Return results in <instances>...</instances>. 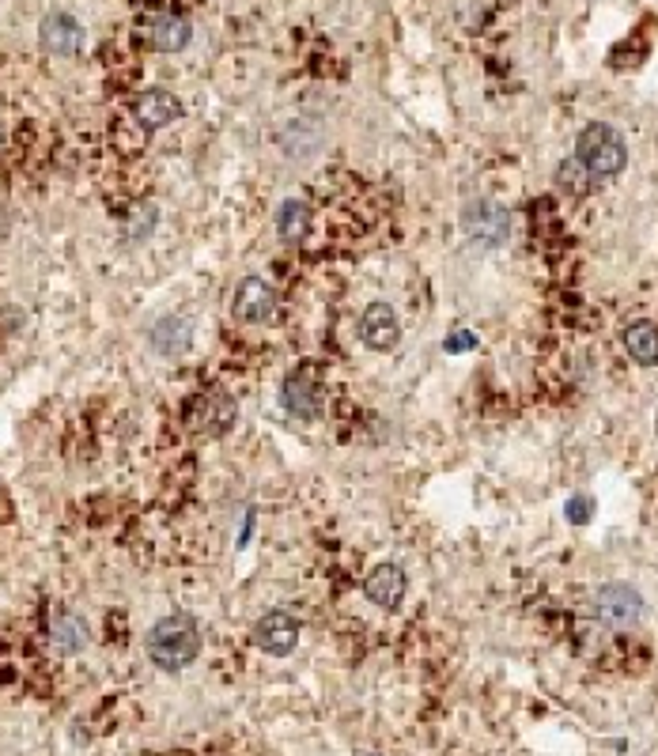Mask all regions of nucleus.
<instances>
[{"instance_id": "f257e3e1", "label": "nucleus", "mask_w": 658, "mask_h": 756, "mask_svg": "<svg viewBox=\"0 0 658 756\" xmlns=\"http://www.w3.org/2000/svg\"><path fill=\"white\" fill-rule=\"evenodd\" d=\"M148 658L156 662L159 670L167 673H178L186 670L193 658L201 654V628H197V620L186 617V613H174V617H163L148 632Z\"/></svg>"}, {"instance_id": "f03ea898", "label": "nucleus", "mask_w": 658, "mask_h": 756, "mask_svg": "<svg viewBox=\"0 0 658 756\" xmlns=\"http://www.w3.org/2000/svg\"><path fill=\"white\" fill-rule=\"evenodd\" d=\"M575 159H579L598 182H606V178H617V174L624 171L628 148H624L621 133H617L613 125L590 121L587 129L579 133V140H575Z\"/></svg>"}, {"instance_id": "7ed1b4c3", "label": "nucleus", "mask_w": 658, "mask_h": 756, "mask_svg": "<svg viewBox=\"0 0 658 756\" xmlns=\"http://www.w3.org/2000/svg\"><path fill=\"white\" fill-rule=\"evenodd\" d=\"M462 227L473 242L481 246H500L511 235V212L496 201H469L462 208Z\"/></svg>"}, {"instance_id": "20e7f679", "label": "nucleus", "mask_w": 658, "mask_h": 756, "mask_svg": "<svg viewBox=\"0 0 658 756\" xmlns=\"http://www.w3.org/2000/svg\"><path fill=\"white\" fill-rule=\"evenodd\" d=\"M594 613L609 628H632L643 617V598L636 586L628 583H606L594 594Z\"/></svg>"}, {"instance_id": "39448f33", "label": "nucleus", "mask_w": 658, "mask_h": 756, "mask_svg": "<svg viewBox=\"0 0 658 756\" xmlns=\"http://www.w3.org/2000/svg\"><path fill=\"white\" fill-rule=\"evenodd\" d=\"M235 401L224 394V390H205L201 397H193L190 409H186V420H190L193 431L201 435H227L235 428Z\"/></svg>"}, {"instance_id": "423d86ee", "label": "nucleus", "mask_w": 658, "mask_h": 756, "mask_svg": "<svg viewBox=\"0 0 658 756\" xmlns=\"http://www.w3.org/2000/svg\"><path fill=\"white\" fill-rule=\"evenodd\" d=\"M284 409L299 420H318L322 413V371L318 367H295L284 382Z\"/></svg>"}, {"instance_id": "0eeeda50", "label": "nucleus", "mask_w": 658, "mask_h": 756, "mask_svg": "<svg viewBox=\"0 0 658 756\" xmlns=\"http://www.w3.org/2000/svg\"><path fill=\"white\" fill-rule=\"evenodd\" d=\"M231 310H235L239 322L261 326V322H269L273 310H277V292H273L269 280L246 276V280H239V288H235V303H231Z\"/></svg>"}, {"instance_id": "6e6552de", "label": "nucleus", "mask_w": 658, "mask_h": 756, "mask_svg": "<svg viewBox=\"0 0 658 756\" xmlns=\"http://www.w3.org/2000/svg\"><path fill=\"white\" fill-rule=\"evenodd\" d=\"M360 341H364L371 352H390V348H398L401 341L398 310L390 307V303H371V307L360 314Z\"/></svg>"}, {"instance_id": "1a4fd4ad", "label": "nucleus", "mask_w": 658, "mask_h": 756, "mask_svg": "<svg viewBox=\"0 0 658 756\" xmlns=\"http://www.w3.org/2000/svg\"><path fill=\"white\" fill-rule=\"evenodd\" d=\"M254 643H258L265 654L284 658V654H292L295 643H299V624H295L292 613L273 609V613H265V617L254 624Z\"/></svg>"}, {"instance_id": "9d476101", "label": "nucleus", "mask_w": 658, "mask_h": 756, "mask_svg": "<svg viewBox=\"0 0 658 756\" xmlns=\"http://www.w3.org/2000/svg\"><path fill=\"white\" fill-rule=\"evenodd\" d=\"M38 42L53 57H76L80 46H84V27L69 12H50L38 27Z\"/></svg>"}, {"instance_id": "9b49d317", "label": "nucleus", "mask_w": 658, "mask_h": 756, "mask_svg": "<svg viewBox=\"0 0 658 756\" xmlns=\"http://www.w3.org/2000/svg\"><path fill=\"white\" fill-rule=\"evenodd\" d=\"M405 590H409V579H405V571H401L398 564L371 567V575L364 579V594L379 605V609H386V613L405 602Z\"/></svg>"}, {"instance_id": "f8f14e48", "label": "nucleus", "mask_w": 658, "mask_h": 756, "mask_svg": "<svg viewBox=\"0 0 658 756\" xmlns=\"http://www.w3.org/2000/svg\"><path fill=\"white\" fill-rule=\"evenodd\" d=\"M193 38L190 19L174 16V12H159V16L148 19V46L159 53H178L186 50Z\"/></svg>"}, {"instance_id": "ddd939ff", "label": "nucleus", "mask_w": 658, "mask_h": 756, "mask_svg": "<svg viewBox=\"0 0 658 756\" xmlns=\"http://www.w3.org/2000/svg\"><path fill=\"white\" fill-rule=\"evenodd\" d=\"M133 114H137V121L144 125V129H163V125H171V121L182 118V103H178V95H171V91L152 87V91H144V95L137 99Z\"/></svg>"}, {"instance_id": "4468645a", "label": "nucleus", "mask_w": 658, "mask_h": 756, "mask_svg": "<svg viewBox=\"0 0 658 756\" xmlns=\"http://www.w3.org/2000/svg\"><path fill=\"white\" fill-rule=\"evenodd\" d=\"M50 639L53 647L61 654H80L87 647V639H91V632H87V624L76 613H69V609H61V613H53V624H50Z\"/></svg>"}, {"instance_id": "2eb2a0df", "label": "nucleus", "mask_w": 658, "mask_h": 756, "mask_svg": "<svg viewBox=\"0 0 658 756\" xmlns=\"http://www.w3.org/2000/svg\"><path fill=\"white\" fill-rule=\"evenodd\" d=\"M624 348L628 356L643 367H655L658 363V326L655 322H632L624 329Z\"/></svg>"}, {"instance_id": "dca6fc26", "label": "nucleus", "mask_w": 658, "mask_h": 756, "mask_svg": "<svg viewBox=\"0 0 658 756\" xmlns=\"http://www.w3.org/2000/svg\"><path fill=\"white\" fill-rule=\"evenodd\" d=\"M307 227H311V212H307V205L299 201V197H288L284 205L277 208V231L284 242H299L303 235H307Z\"/></svg>"}, {"instance_id": "f3484780", "label": "nucleus", "mask_w": 658, "mask_h": 756, "mask_svg": "<svg viewBox=\"0 0 658 756\" xmlns=\"http://www.w3.org/2000/svg\"><path fill=\"white\" fill-rule=\"evenodd\" d=\"M556 186L564 189V193H572V197H587L590 189H598V178L579 163V159H564L560 163V171H556Z\"/></svg>"}, {"instance_id": "a211bd4d", "label": "nucleus", "mask_w": 658, "mask_h": 756, "mask_svg": "<svg viewBox=\"0 0 658 756\" xmlns=\"http://www.w3.org/2000/svg\"><path fill=\"white\" fill-rule=\"evenodd\" d=\"M152 344H156L163 356H178L186 344H190V326L182 318H163L156 329H152Z\"/></svg>"}, {"instance_id": "6ab92c4d", "label": "nucleus", "mask_w": 658, "mask_h": 756, "mask_svg": "<svg viewBox=\"0 0 658 756\" xmlns=\"http://www.w3.org/2000/svg\"><path fill=\"white\" fill-rule=\"evenodd\" d=\"M156 220H159L156 205H137V208H133V216H129V224H125L129 239H144V235L156 227Z\"/></svg>"}, {"instance_id": "aec40b11", "label": "nucleus", "mask_w": 658, "mask_h": 756, "mask_svg": "<svg viewBox=\"0 0 658 756\" xmlns=\"http://www.w3.org/2000/svg\"><path fill=\"white\" fill-rule=\"evenodd\" d=\"M590 515H594V499L575 496L572 503H568V518H572V522H590Z\"/></svg>"}, {"instance_id": "412c9836", "label": "nucleus", "mask_w": 658, "mask_h": 756, "mask_svg": "<svg viewBox=\"0 0 658 756\" xmlns=\"http://www.w3.org/2000/svg\"><path fill=\"white\" fill-rule=\"evenodd\" d=\"M447 348H451V352H458V348H473V337H469V333H454L451 341H447Z\"/></svg>"}, {"instance_id": "4be33fe9", "label": "nucleus", "mask_w": 658, "mask_h": 756, "mask_svg": "<svg viewBox=\"0 0 658 756\" xmlns=\"http://www.w3.org/2000/svg\"><path fill=\"white\" fill-rule=\"evenodd\" d=\"M8 518H12V499H8L4 484H0V522H8Z\"/></svg>"}]
</instances>
